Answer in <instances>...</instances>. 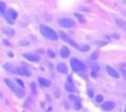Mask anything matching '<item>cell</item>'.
Instances as JSON below:
<instances>
[{
  "label": "cell",
  "mask_w": 126,
  "mask_h": 112,
  "mask_svg": "<svg viewBox=\"0 0 126 112\" xmlns=\"http://www.w3.org/2000/svg\"><path fill=\"white\" fill-rule=\"evenodd\" d=\"M59 35H60V37H61V39H62L63 41L67 42L68 44H70L71 46L75 47L76 49H78V48H79V45L75 42V40H73V39H72L68 34H66L65 32H63V31H59Z\"/></svg>",
  "instance_id": "obj_4"
},
{
  "label": "cell",
  "mask_w": 126,
  "mask_h": 112,
  "mask_svg": "<svg viewBox=\"0 0 126 112\" xmlns=\"http://www.w3.org/2000/svg\"><path fill=\"white\" fill-rule=\"evenodd\" d=\"M16 81H17V83H18V84L21 85V87L23 88V87H24V84H23V82H22L20 79H16Z\"/></svg>",
  "instance_id": "obj_28"
},
{
  "label": "cell",
  "mask_w": 126,
  "mask_h": 112,
  "mask_svg": "<svg viewBox=\"0 0 126 112\" xmlns=\"http://www.w3.org/2000/svg\"><path fill=\"white\" fill-rule=\"evenodd\" d=\"M47 53H48L49 57H51V58H54V57H55V53H54L51 49H48V50H47Z\"/></svg>",
  "instance_id": "obj_27"
},
{
  "label": "cell",
  "mask_w": 126,
  "mask_h": 112,
  "mask_svg": "<svg viewBox=\"0 0 126 112\" xmlns=\"http://www.w3.org/2000/svg\"><path fill=\"white\" fill-rule=\"evenodd\" d=\"M97 57H98V51H94L91 55V59L92 60H95V59H97Z\"/></svg>",
  "instance_id": "obj_23"
},
{
  "label": "cell",
  "mask_w": 126,
  "mask_h": 112,
  "mask_svg": "<svg viewBox=\"0 0 126 112\" xmlns=\"http://www.w3.org/2000/svg\"><path fill=\"white\" fill-rule=\"evenodd\" d=\"M6 17H8V18H10L11 20H16L17 19V17H18V14H17V12L14 10V9H12V8H10V9H8V11H7V16Z\"/></svg>",
  "instance_id": "obj_15"
},
{
  "label": "cell",
  "mask_w": 126,
  "mask_h": 112,
  "mask_svg": "<svg viewBox=\"0 0 126 112\" xmlns=\"http://www.w3.org/2000/svg\"><path fill=\"white\" fill-rule=\"evenodd\" d=\"M124 77H125V79H126V73H125V75H124Z\"/></svg>",
  "instance_id": "obj_34"
},
{
  "label": "cell",
  "mask_w": 126,
  "mask_h": 112,
  "mask_svg": "<svg viewBox=\"0 0 126 112\" xmlns=\"http://www.w3.org/2000/svg\"><path fill=\"white\" fill-rule=\"evenodd\" d=\"M8 55H9V57H13V56H14L12 52H8Z\"/></svg>",
  "instance_id": "obj_32"
},
{
  "label": "cell",
  "mask_w": 126,
  "mask_h": 112,
  "mask_svg": "<svg viewBox=\"0 0 126 112\" xmlns=\"http://www.w3.org/2000/svg\"><path fill=\"white\" fill-rule=\"evenodd\" d=\"M29 44H30V42L28 40H21V41H19V45H21V46H28Z\"/></svg>",
  "instance_id": "obj_24"
},
{
  "label": "cell",
  "mask_w": 126,
  "mask_h": 112,
  "mask_svg": "<svg viewBox=\"0 0 126 112\" xmlns=\"http://www.w3.org/2000/svg\"><path fill=\"white\" fill-rule=\"evenodd\" d=\"M4 82H5V84L8 85V87L12 90V91H14V92H16L19 88L16 86V84L11 81V80H9V79H4Z\"/></svg>",
  "instance_id": "obj_10"
},
{
  "label": "cell",
  "mask_w": 126,
  "mask_h": 112,
  "mask_svg": "<svg viewBox=\"0 0 126 112\" xmlns=\"http://www.w3.org/2000/svg\"><path fill=\"white\" fill-rule=\"evenodd\" d=\"M92 69H93V71L98 72V71H99V66H98V64H96V63H93V64H92Z\"/></svg>",
  "instance_id": "obj_22"
},
{
  "label": "cell",
  "mask_w": 126,
  "mask_h": 112,
  "mask_svg": "<svg viewBox=\"0 0 126 112\" xmlns=\"http://www.w3.org/2000/svg\"><path fill=\"white\" fill-rule=\"evenodd\" d=\"M3 42H4L6 45H8V46H11V44H10V43L7 41V39H4V40H3Z\"/></svg>",
  "instance_id": "obj_31"
},
{
  "label": "cell",
  "mask_w": 126,
  "mask_h": 112,
  "mask_svg": "<svg viewBox=\"0 0 126 112\" xmlns=\"http://www.w3.org/2000/svg\"><path fill=\"white\" fill-rule=\"evenodd\" d=\"M4 68H5V70H6L8 73H11V74H17V67L13 66V65L10 64V63L5 64V65H4Z\"/></svg>",
  "instance_id": "obj_11"
},
{
  "label": "cell",
  "mask_w": 126,
  "mask_h": 112,
  "mask_svg": "<svg viewBox=\"0 0 126 112\" xmlns=\"http://www.w3.org/2000/svg\"><path fill=\"white\" fill-rule=\"evenodd\" d=\"M114 106H115V104H114L113 101H106V102H104V103L102 104L101 108H102L103 110L109 111V110H112V109L114 108Z\"/></svg>",
  "instance_id": "obj_12"
},
{
  "label": "cell",
  "mask_w": 126,
  "mask_h": 112,
  "mask_svg": "<svg viewBox=\"0 0 126 112\" xmlns=\"http://www.w3.org/2000/svg\"><path fill=\"white\" fill-rule=\"evenodd\" d=\"M124 112H126V106H125V108H124Z\"/></svg>",
  "instance_id": "obj_33"
},
{
  "label": "cell",
  "mask_w": 126,
  "mask_h": 112,
  "mask_svg": "<svg viewBox=\"0 0 126 112\" xmlns=\"http://www.w3.org/2000/svg\"><path fill=\"white\" fill-rule=\"evenodd\" d=\"M88 93H89V96H91V97L94 96V95H93V93H94L93 90H90V89H89V90H88Z\"/></svg>",
  "instance_id": "obj_30"
},
{
  "label": "cell",
  "mask_w": 126,
  "mask_h": 112,
  "mask_svg": "<svg viewBox=\"0 0 126 112\" xmlns=\"http://www.w3.org/2000/svg\"><path fill=\"white\" fill-rule=\"evenodd\" d=\"M74 16L79 20V22H80V23H82V24H83V23H85V22H86V20H85V18H84V16H83V15L78 14V13H75V14H74Z\"/></svg>",
  "instance_id": "obj_17"
},
{
  "label": "cell",
  "mask_w": 126,
  "mask_h": 112,
  "mask_svg": "<svg viewBox=\"0 0 126 112\" xmlns=\"http://www.w3.org/2000/svg\"><path fill=\"white\" fill-rule=\"evenodd\" d=\"M35 87H36V86H35V84H34V83H32V84H31V88H32V92L33 94H35V93H36Z\"/></svg>",
  "instance_id": "obj_25"
},
{
  "label": "cell",
  "mask_w": 126,
  "mask_h": 112,
  "mask_svg": "<svg viewBox=\"0 0 126 112\" xmlns=\"http://www.w3.org/2000/svg\"><path fill=\"white\" fill-rule=\"evenodd\" d=\"M39 29H40V32H41V34H42L43 36H45V37H47V38H49V39H51V40H57L58 35H57V33L55 32V30L52 29L51 28L41 25L40 28H39Z\"/></svg>",
  "instance_id": "obj_1"
},
{
  "label": "cell",
  "mask_w": 126,
  "mask_h": 112,
  "mask_svg": "<svg viewBox=\"0 0 126 112\" xmlns=\"http://www.w3.org/2000/svg\"><path fill=\"white\" fill-rule=\"evenodd\" d=\"M105 69H106V72H107L111 77H113V78H115V79H118V78H119V74L117 73V71H116L114 68H112V67H110V66H106Z\"/></svg>",
  "instance_id": "obj_9"
},
{
  "label": "cell",
  "mask_w": 126,
  "mask_h": 112,
  "mask_svg": "<svg viewBox=\"0 0 126 112\" xmlns=\"http://www.w3.org/2000/svg\"><path fill=\"white\" fill-rule=\"evenodd\" d=\"M65 88H66V90H68V91H70V92L75 91V85H74V84H73V82H72L71 77H69V78H68V81L65 83Z\"/></svg>",
  "instance_id": "obj_6"
},
{
  "label": "cell",
  "mask_w": 126,
  "mask_h": 112,
  "mask_svg": "<svg viewBox=\"0 0 126 112\" xmlns=\"http://www.w3.org/2000/svg\"><path fill=\"white\" fill-rule=\"evenodd\" d=\"M2 31H3L7 36H9V37L14 36V34H15V30H14L12 28H9V27H3V28H2Z\"/></svg>",
  "instance_id": "obj_13"
},
{
  "label": "cell",
  "mask_w": 126,
  "mask_h": 112,
  "mask_svg": "<svg viewBox=\"0 0 126 112\" xmlns=\"http://www.w3.org/2000/svg\"><path fill=\"white\" fill-rule=\"evenodd\" d=\"M89 45H87V44H85V45H82V46H79V48H78V50H80V51H88L89 50Z\"/></svg>",
  "instance_id": "obj_21"
},
{
  "label": "cell",
  "mask_w": 126,
  "mask_h": 112,
  "mask_svg": "<svg viewBox=\"0 0 126 112\" xmlns=\"http://www.w3.org/2000/svg\"><path fill=\"white\" fill-rule=\"evenodd\" d=\"M56 68H57V71L62 73V74H67L68 73V67H67V65L65 63H62V62L58 63Z\"/></svg>",
  "instance_id": "obj_8"
},
{
  "label": "cell",
  "mask_w": 126,
  "mask_h": 112,
  "mask_svg": "<svg viewBox=\"0 0 126 112\" xmlns=\"http://www.w3.org/2000/svg\"><path fill=\"white\" fill-rule=\"evenodd\" d=\"M70 64H71V67H72V69H73L74 72L79 73V72H85V71H86V66H85V64H84L83 62H81L80 60L76 59V58L71 59Z\"/></svg>",
  "instance_id": "obj_2"
},
{
  "label": "cell",
  "mask_w": 126,
  "mask_h": 112,
  "mask_svg": "<svg viewBox=\"0 0 126 112\" xmlns=\"http://www.w3.org/2000/svg\"><path fill=\"white\" fill-rule=\"evenodd\" d=\"M125 30H126V29H125Z\"/></svg>",
  "instance_id": "obj_35"
},
{
  "label": "cell",
  "mask_w": 126,
  "mask_h": 112,
  "mask_svg": "<svg viewBox=\"0 0 126 112\" xmlns=\"http://www.w3.org/2000/svg\"><path fill=\"white\" fill-rule=\"evenodd\" d=\"M58 24H59V26H61L63 28H74L76 26V23L72 19H69V18L59 19L58 20Z\"/></svg>",
  "instance_id": "obj_3"
},
{
  "label": "cell",
  "mask_w": 126,
  "mask_h": 112,
  "mask_svg": "<svg viewBox=\"0 0 126 112\" xmlns=\"http://www.w3.org/2000/svg\"><path fill=\"white\" fill-rule=\"evenodd\" d=\"M69 55H70V50L66 46H63L61 48V50H60V56L62 58H67Z\"/></svg>",
  "instance_id": "obj_16"
},
{
  "label": "cell",
  "mask_w": 126,
  "mask_h": 112,
  "mask_svg": "<svg viewBox=\"0 0 126 112\" xmlns=\"http://www.w3.org/2000/svg\"><path fill=\"white\" fill-rule=\"evenodd\" d=\"M6 11V4L4 2H0V13L4 14Z\"/></svg>",
  "instance_id": "obj_20"
},
{
  "label": "cell",
  "mask_w": 126,
  "mask_h": 112,
  "mask_svg": "<svg viewBox=\"0 0 126 112\" xmlns=\"http://www.w3.org/2000/svg\"><path fill=\"white\" fill-rule=\"evenodd\" d=\"M17 74L22 75V76H26V77L31 76V72L26 67H17Z\"/></svg>",
  "instance_id": "obj_7"
},
{
  "label": "cell",
  "mask_w": 126,
  "mask_h": 112,
  "mask_svg": "<svg viewBox=\"0 0 126 112\" xmlns=\"http://www.w3.org/2000/svg\"><path fill=\"white\" fill-rule=\"evenodd\" d=\"M74 107L76 110H79L81 108V100L79 98H76L75 97V102H74Z\"/></svg>",
  "instance_id": "obj_18"
},
{
  "label": "cell",
  "mask_w": 126,
  "mask_h": 112,
  "mask_svg": "<svg viewBox=\"0 0 126 112\" xmlns=\"http://www.w3.org/2000/svg\"><path fill=\"white\" fill-rule=\"evenodd\" d=\"M15 93H16V95H17L18 97H20V98H21V97H23V96L25 95V91H24L23 89H20V88H19Z\"/></svg>",
  "instance_id": "obj_19"
},
{
  "label": "cell",
  "mask_w": 126,
  "mask_h": 112,
  "mask_svg": "<svg viewBox=\"0 0 126 112\" xmlns=\"http://www.w3.org/2000/svg\"><path fill=\"white\" fill-rule=\"evenodd\" d=\"M23 56L28 59L29 61H32V62H38L40 60V57L38 54H35V53H24Z\"/></svg>",
  "instance_id": "obj_5"
},
{
  "label": "cell",
  "mask_w": 126,
  "mask_h": 112,
  "mask_svg": "<svg viewBox=\"0 0 126 112\" xmlns=\"http://www.w3.org/2000/svg\"><path fill=\"white\" fill-rule=\"evenodd\" d=\"M80 10H81V11H85V12H90V11H91L90 9H88V8H86V7H80Z\"/></svg>",
  "instance_id": "obj_29"
},
{
  "label": "cell",
  "mask_w": 126,
  "mask_h": 112,
  "mask_svg": "<svg viewBox=\"0 0 126 112\" xmlns=\"http://www.w3.org/2000/svg\"><path fill=\"white\" fill-rule=\"evenodd\" d=\"M38 83H39V84H40L41 86H43V87H48V86H50V84H51V82H50L49 80L44 79V78H41V77L38 78Z\"/></svg>",
  "instance_id": "obj_14"
},
{
  "label": "cell",
  "mask_w": 126,
  "mask_h": 112,
  "mask_svg": "<svg viewBox=\"0 0 126 112\" xmlns=\"http://www.w3.org/2000/svg\"><path fill=\"white\" fill-rule=\"evenodd\" d=\"M95 100H96V102H98V103L102 102V100H103V98H102V95H100V94L96 95V97H95Z\"/></svg>",
  "instance_id": "obj_26"
}]
</instances>
